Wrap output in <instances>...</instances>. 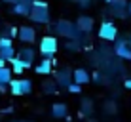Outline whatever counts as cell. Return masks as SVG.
<instances>
[{
    "instance_id": "6da1fadb",
    "label": "cell",
    "mask_w": 131,
    "mask_h": 122,
    "mask_svg": "<svg viewBox=\"0 0 131 122\" xmlns=\"http://www.w3.org/2000/svg\"><path fill=\"white\" fill-rule=\"evenodd\" d=\"M30 21H34V23H38V25L49 23V10H48L46 2H42V0H34L32 12H30Z\"/></svg>"
},
{
    "instance_id": "7a4b0ae2",
    "label": "cell",
    "mask_w": 131,
    "mask_h": 122,
    "mask_svg": "<svg viewBox=\"0 0 131 122\" xmlns=\"http://www.w3.org/2000/svg\"><path fill=\"white\" fill-rule=\"evenodd\" d=\"M57 48H59V44H57L55 36H42L40 38L38 50H40L44 59H53V55L57 53Z\"/></svg>"
},
{
    "instance_id": "3957f363",
    "label": "cell",
    "mask_w": 131,
    "mask_h": 122,
    "mask_svg": "<svg viewBox=\"0 0 131 122\" xmlns=\"http://www.w3.org/2000/svg\"><path fill=\"white\" fill-rule=\"evenodd\" d=\"M10 92L13 96H29V93H32V80H29V78H13L10 82Z\"/></svg>"
},
{
    "instance_id": "277c9868",
    "label": "cell",
    "mask_w": 131,
    "mask_h": 122,
    "mask_svg": "<svg viewBox=\"0 0 131 122\" xmlns=\"http://www.w3.org/2000/svg\"><path fill=\"white\" fill-rule=\"evenodd\" d=\"M55 31L61 34V36H67L69 40H76L80 34L78 27H76L74 23H70V21H57L55 23Z\"/></svg>"
},
{
    "instance_id": "5b68a950",
    "label": "cell",
    "mask_w": 131,
    "mask_h": 122,
    "mask_svg": "<svg viewBox=\"0 0 131 122\" xmlns=\"http://www.w3.org/2000/svg\"><path fill=\"white\" fill-rule=\"evenodd\" d=\"M99 38L116 42L118 40V27L114 23H110V21H103L101 27H99Z\"/></svg>"
},
{
    "instance_id": "8992f818",
    "label": "cell",
    "mask_w": 131,
    "mask_h": 122,
    "mask_svg": "<svg viewBox=\"0 0 131 122\" xmlns=\"http://www.w3.org/2000/svg\"><path fill=\"white\" fill-rule=\"evenodd\" d=\"M0 57H2L4 61L10 63L13 57H17L15 50H13V42L10 36H0Z\"/></svg>"
},
{
    "instance_id": "52a82bcc",
    "label": "cell",
    "mask_w": 131,
    "mask_h": 122,
    "mask_svg": "<svg viewBox=\"0 0 131 122\" xmlns=\"http://www.w3.org/2000/svg\"><path fill=\"white\" fill-rule=\"evenodd\" d=\"M55 82H57V86L69 90V86L74 84V71H70V69H61V71H57V73H55Z\"/></svg>"
},
{
    "instance_id": "ba28073f",
    "label": "cell",
    "mask_w": 131,
    "mask_h": 122,
    "mask_svg": "<svg viewBox=\"0 0 131 122\" xmlns=\"http://www.w3.org/2000/svg\"><path fill=\"white\" fill-rule=\"evenodd\" d=\"M114 53L120 57V59L131 61V48H129V44H127V38H118V40H116Z\"/></svg>"
},
{
    "instance_id": "9c48e42d",
    "label": "cell",
    "mask_w": 131,
    "mask_h": 122,
    "mask_svg": "<svg viewBox=\"0 0 131 122\" xmlns=\"http://www.w3.org/2000/svg\"><path fill=\"white\" fill-rule=\"evenodd\" d=\"M110 8H112V13H114L116 17H120V19H124L129 13V2L127 0H112Z\"/></svg>"
},
{
    "instance_id": "30bf717a",
    "label": "cell",
    "mask_w": 131,
    "mask_h": 122,
    "mask_svg": "<svg viewBox=\"0 0 131 122\" xmlns=\"http://www.w3.org/2000/svg\"><path fill=\"white\" fill-rule=\"evenodd\" d=\"M32 4H34V0H19V2L13 6V13H17V15H25V17H30Z\"/></svg>"
},
{
    "instance_id": "8fae6325",
    "label": "cell",
    "mask_w": 131,
    "mask_h": 122,
    "mask_svg": "<svg viewBox=\"0 0 131 122\" xmlns=\"http://www.w3.org/2000/svg\"><path fill=\"white\" fill-rule=\"evenodd\" d=\"M19 40H21V42H27V44H32L34 40H36V31H34V27H30V25L19 27Z\"/></svg>"
},
{
    "instance_id": "7c38bea8",
    "label": "cell",
    "mask_w": 131,
    "mask_h": 122,
    "mask_svg": "<svg viewBox=\"0 0 131 122\" xmlns=\"http://www.w3.org/2000/svg\"><path fill=\"white\" fill-rule=\"evenodd\" d=\"M76 27H78V31L80 33H91L93 31V19L89 15H80L78 17V21H76Z\"/></svg>"
},
{
    "instance_id": "4fadbf2b",
    "label": "cell",
    "mask_w": 131,
    "mask_h": 122,
    "mask_svg": "<svg viewBox=\"0 0 131 122\" xmlns=\"http://www.w3.org/2000/svg\"><path fill=\"white\" fill-rule=\"evenodd\" d=\"M51 116L53 118H69V107L65 103H53L51 105Z\"/></svg>"
},
{
    "instance_id": "5bb4252c",
    "label": "cell",
    "mask_w": 131,
    "mask_h": 122,
    "mask_svg": "<svg viewBox=\"0 0 131 122\" xmlns=\"http://www.w3.org/2000/svg\"><path fill=\"white\" fill-rule=\"evenodd\" d=\"M53 65H55V59H42L38 65L34 67V71L38 74H49L51 69H53Z\"/></svg>"
},
{
    "instance_id": "9a60e30c",
    "label": "cell",
    "mask_w": 131,
    "mask_h": 122,
    "mask_svg": "<svg viewBox=\"0 0 131 122\" xmlns=\"http://www.w3.org/2000/svg\"><path fill=\"white\" fill-rule=\"evenodd\" d=\"M17 57H19L21 61H25L27 65L30 67V65H32V61H34V57H36V52L32 48H23L19 53H17Z\"/></svg>"
},
{
    "instance_id": "2e32d148",
    "label": "cell",
    "mask_w": 131,
    "mask_h": 122,
    "mask_svg": "<svg viewBox=\"0 0 131 122\" xmlns=\"http://www.w3.org/2000/svg\"><path fill=\"white\" fill-rule=\"evenodd\" d=\"M74 82L76 84H88V82H91V74L88 73L85 69H76L74 71Z\"/></svg>"
},
{
    "instance_id": "e0dca14e",
    "label": "cell",
    "mask_w": 131,
    "mask_h": 122,
    "mask_svg": "<svg viewBox=\"0 0 131 122\" xmlns=\"http://www.w3.org/2000/svg\"><path fill=\"white\" fill-rule=\"evenodd\" d=\"M80 107H82V109H80V116H82V118H88V116L93 115V101L91 99H88V97L82 99Z\"/></svg>"
},
{
    "instance_id": "ac0fdd59",
    "label": "cell",
    "mask_w": 131,
    "mask_h": 122,
    "mask_svg": "<svg viewBox=\"0 0 131 122\" xmlns=\"http://www.w3.org/2000/svg\"><path fill=\"white\" fill-rule=\"evenodd\" d=\"M10 65H12V69H13V74H21L25 69H29V65H27L25 61H21L19 57H13V59L10 61Z\"/></svg>"
},
{
    "instance_id": "d6986e66",
    "label": "cell",
    "mask_w": 131,
    "mask_h": 122,
    "mask_svg": "<svg viewBox=\"0 0 131 122\" xmlns=\"http://www.w3.org/2000/svg\"><path fill=\"white\" fill-rule=\"evenodd\" d=\"M42 90L46 93H57V82H53V80H46V82L42 84Z\"/></svg>"
},
{
    "instance_id": "ffe728a7",
    "label": "cell",
    "mask_w": 131,
    "mask_h": 122,
    "mask_svg": "<svg viewBox=\"0 0 131 122\" xmlns=\"http://www.w3.org/2000/svg\"><path fill=\"white\" fill-rule=\"evenodd\" d=\"M116 111H118V107H116L114 101H106L105 103V112L106 115H116Z\"/></svg>"
},
{
    "instance_id": "44dd1931",
    "label": "cell",
    "mask_w": 131,
    "mask_h": 122,
    "mask_svg": "<svg viewBox=\"0 0 131 122\" xmlns=\"http://www.w3.org/2000/svg\"><path fill=\"white\" fill-rule=\"evenodd\" d=\"M78 46H80V44L78 42H76V40H67V50H70V52H78Z\"/></svg>"
},
{
    "instance_id": "7402d4cb",
    "label": "cell",
    "mask_w": 131,
    "mask_h": 122,
    "mask_svg": "<svg viewBox=\"0 0 131 122\" xmlns=\"http://www.w3.org/2000/svg\"><path fill=\"white\" fill-rule=\"evenodd\" d=\"M80 90H82V86H80V84H76V82L69 86V92H70V93H80Z\"/></svg>"
},
{
    "instance_id": "603a6c76",
    "label": "cell",
    "mask_w": 131,
    "mask_h": 122,
    "mask_svg": "<svg viewBox=\"0 0 131 122\" xmlns=\"http://www.w3.org/2000/svg\"><path fill=\"white\" fill-rule=\"evenodd\" d=\"M91 80H93V82H97V84H101L103 82V74L101 73H93L91 74Z\"/></svg>"
},
{
    "instance_id": "cb8c5ba5",
    "label": "cell",
    "mask_w": 131,
    "mask_h": 122,
    "mask_svg": "<svg viewBox=\"0 0 131 122\" xmlns=\"http://www.w3.org/2000/svg\"><path fill=\"white\" fill-rule=\"evenodd\" d=\"M78 4H80L82 8H88L89 4H91V0H78Z\"/></svg>"
},
{
    "instance_id": "d4e9b609",
    "label": "cell",
    "mask_w": 131,
    "mask_h": 122,
    "mask_svg": "<svg viewBox=\"0 0 131 122\" xmlns=\"http://www.w3.org/2000/svg\"><path fill=\"white\" fill-rule=\"evenodd\" d=\"M124 86H125L127 90H131V78H127V80H125V82H124Z\"/></svg>"
},
{
    "instance_id": "484cf974",
    "label": "cell",
    "mask_w": 131,
    "mask_h": 122,
    "mask_svg": "<svg viewBox=\"0 0 131 122\" xmlns=\"http://www.w3.org/2000/svg\"><path fill=\"white\" fill-rule=\"evenodd\" d=\"M4 2H6V4H13V6H15V4L19 2V0H4Z\"/></svg>"
},
{
    "instance_id": "4316f807",
    "label": "cell",
    "mask_w": 131,
    "mask_h": 122,
    "mask_svg": "<svg viewBox=\"0 0 131 122\" xmlns=\"http://www.w3.org/2000/svg\"><path fill=\"white\" fill-rule=\"evenodd\" d=\"M4 67H6V61H4L2 57H0V69H4Z\"/></svg>"
},
{
    "instance_id": "83f0119b",
    "label": "cell",
    "mask_w": 131,
    "mask_h": 122,
    "mask_svg": "<svg viewBox=\"0 0 131 122\" xmlns=\"http://www.w3.org/2000/svg\"><path fill=\"white\" fill-rule=\"evenodd\" d=\"M127 44H129V48H131V36H127Z\"/></svg>"
},
{
    "instance_id": "f1b7e54d",
    "label": "cell",
    "mask_w": 131,
    "mask_h": 122,
    "mask_svg": "<svg viewBox=\"0 0 131 122\" xmlns=\"http://www.w3.org/2000/svg\"><path fill=\"white\" fill-rule=\"evenodd\" d=\"M88 122H97V120H93V118H89V120H88Z\"/></svg>"
},
{
    "instance_id": "f546056e",
    "label": "cell",
    "mask_w": 131,
    "mask_h": 122,
    "mask_svg": "<svg viewBox=\"0 0 131 122\" xmlns=\"http://www.w3.org/2000/svg\"><path fill=\"white\" fill-rule=\"evenodd\" d=\"M129 13H131V2H129Z\"/></svg>"
}]
</instances>
